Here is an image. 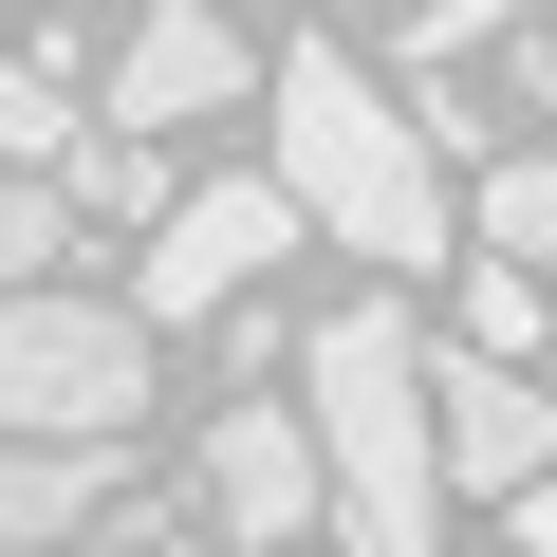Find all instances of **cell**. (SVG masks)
I'll list each match as a JSON object with an SVG mask.
<instances>
[{"label":"cell","mask_w":557,"mask_h":557,"mask_svg":"<svg viewBox=\"0 0 557 557\" xmlns=\"http://www.w3.org/2000/svg\"><path fill=\"white\" fill-rule=\"evenodd\" d=\"M112 483H131V446H38V428H0V557L94 539V520H112Z\"/></svg>","instance_id":"ba28073f"},{"label":"cell","mask_w":557,"mask_h":557,"mask_svg":"<svg viewBox=\"0 0 557 557\" xmlns=\"http://www.w3.org/2000/svg\"><path fill=\"white\" fill-rule=\"evenodd\" d=\"M0 168H75V75L57 57H0Z\"/></svg>","instance_id":"7c38bea8"},{"label":"cell","mask_w":557,"mask_h":557,"mask_svg":"<svg viewBox=\"0 0 557 557\" xmlns=\"http://www.w3.org/2000/svg\"><path fill=\"white\" fill-rule=\"evenodd\" d=\"M260 131H278V186L317 205V242H354V260H391V278L465 260V168L428 149V112H391V75H372V57L278 38Z\"/></svg>","instance_id":"6da1fadb"},{"label":"cell","mask_w":557,"mask_h":557,"mask_svg":"<svg viewBox=\"0 0 557 557\" xmlns=\"http://www.w3.org/2000/svg\"><path fill=\"white\" fill-rule=\"evenodd\" d=\"M57 186H75V223H131V242L186 205V186H168V131H75V168H57Z\"/></svg>","instance_id":"9c48e42d"},{"label":"cell","mask_w":557,"mask_h":557,"mask_svg":"<svg viewBox=\"0 0 557 557\" xmlns=\"http://www.w3.org/2000/svg\"><path fill=\"white\" fill-rule=\"evenodd\" d=\"M38 20H75V0H38Z\"/></svg>","instance_id":"9a60e30c"},{"label":"cell","mask_w":557,"mask_h":557,"mask_svg":"<svg viewBox=\"0 0 557 557\" xmlns=\"http://www.w3.org/2000/svg\"><path fill=\"white\" fill-rule=\"evenodd\" d=\"M428 428H446V502H520V483H557V391L520 372V354H428Z\"/></svg>","instance_id":"5b68a950"},{"label":"cell","mask_w":557,"mask_h":557,"mask_svg":"<svg viewBox=\"0 0 557 557\" xmlns=\"http://www.w3.org/2000/svg\"><path fill=\"white\" fill-rule=\"evenodd\" d=\"M278 57H242V0H149L131 20V57H112V131H205V112H242Z\"/></svg>","instance_id":"52a82bcc"},{"label":"cell","mask_w":557,"mask_h":557,"mask_svg":"<svg viewBox=\"0 0 557 557\" xmlns=\"http://www.w3.org/2000/svg\"><path fill=\"white\" fill-rule=\"evenodd\" d=\"M0 428L38 446H131L149 428V317L131 298H0Z\"/></svg>","instance_id":"3957f363"},{"label":"cell","mask_w":557,"mask_h":557,"mask_svg":"<svg viewBox=\"0 0 557 557\" xmlns=\"http://www.w3.org/2000/svg\"><path fill=\"white\" fill-rule=\"evenodd\" d=\"M446 278H465V354H520V372H539V260H483V242H465Z\"/></svg>","instance_id":"4fadbf2b"},{"label":"cell","mask_w":557,"mask_h":557,"mask_svg":"<svg viewBox=\"0 0 557 557\" xmlns=\"http://www.w3.org/2000/svg\"><path fill=\"white\" fill-rule=\"evenodd\" d=\"M298 409H317V465H335V539L354 557H446V428H428L409 298H335L298 335Z\"/></svg>","instance_id":"7a4b0ae2"},{"label":"cell","mask_w":557,"mask_h":557,"mask_svg":"<svg viewBox=\"0 0 557 557\" xmlns=\"http://www.w3.org/2000/svg\"><path fill=\"white\" fill-rule=\"evenodd\" d=\"M465 38H502V0H428L409 20V57H465Z\"/></svg>","instance_id":"5bb4252c"},{"label":"cell","mask_w":557,"mask_h":557,"mask_svg":"<svg viewBox=\"0 0 557 557\" xmlns=\"http://www.w3.org/2000/svg\"><path fill=\"white\" fill-rule=\"evenodd\" d=\"M57 557H94V539H57Z\"/></svg>","instance_id":"2e32d148"},{"label":"cell","mask_w":557,"mask_h":557,"mask_svg":"<svg viewBox=\"0 0 557 557\" xmlns=\"http://www.w3.org/2000/svg\"><path fill=\"white\" fill-rule=\"evenodd\" d=\"M465 242H483V260H557V149H502V168L465 186Z\"/></svg>","instance_id":"30bf717a"},{"label":"cell","mask_w":557,"mask_h":557,"mask_svg":"<svg viewBox=\"0 0 557 557\" xmlns=\"http://www.w3.org/2000/svg\"><path fill=\"white\" fill-rule=\"evenodd\" d=\"M317 205L278 186V168H223V186H186L168 223H149V260H131V317H242L260 298V260L298 242Z\"/></svg>","instance_id":"277c9868"},{"label":"cell","mask_w":557,"mask_h":557,"mask_svg":"<svg viewBox=\"0 0 557 557\" xmlns=\"http://www.w3.org/2000/svg\"><path fill=\"white\" fill-rule=\"evenodd\" d=\"M57 260H75V186L57 168H0V298H38Z\"/></svg>","instance_id":"8fae6325"},{"label":"cell","mask_w":557,"mask_h":557,"mask_svg":"<svg viewBox=\"0 0 557 557\" xmlns=\"http://www.w3.org/2000/svg\"><path fill=\"white\" fill-rule=\"evenodd\" d=\"M205 520H223L242 557L317 539V520H335V465H317V409H242V391H223V428H205Z\"/></svg>","instance_id":"8992f818"}]
</instances>
